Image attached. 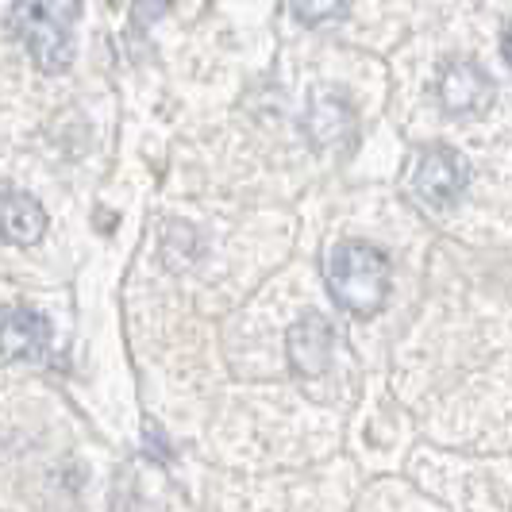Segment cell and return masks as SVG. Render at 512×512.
Listing matches in <instances>:
<instances>
[{
	"instance_id": "obj_1",
	"label": "cell",
	"mask_w": 512,
	"mask_h": 512,
	"mask_svg": "<svg viewBox=\"0 0 512 512\" xmlns=\"http://www.w3.org/2000/svg\"><path fill=\"white\" fill-rule=\"evenodd\" d=\"M328 293L343 312L351 316H378L389 301V289H393V266L389 255L378 251L374 243H362V239H347L332 247L328 255Z\"/></svg>"
},
{
	"instance_id": "obj_2",
	"label": "cell",
	"mask_w": 512,
	"mask_h": 512,
	"mask_svg": "<svg viewBox=\"0 0 512 512\" xmlns=\"http://www.w3.org/2000/svg\"><path fill=\"white\" fill-rule=\"evenodd\" d=\"M81 20V0H16L12 35L31 54L43 74H62L74 62V27Z\"/></svg>"
},
{
	"instance_id": "obj_3",
	"label": "cell",
	"mask_w": 512,
	"mask_h": 512,
	"mask_svg": "<svg viewBox=\"0 0 512 512\" xmlns=\"http://www.w3.org/2000/svg\"><path fill=\"white\" fill-rule=\"evenodd\" d=\"M466 185H470V162L455 147L436 143V147H428L416 158L412 193L428 208H451L466 193Z\"/></svg>"
},
{
	"instance_id": "obj_4",
	"label": "cell",
	"mask_w": 512,
	"mask_h": 512,
	"mask_svg": "<svg viewBox=\"0 0 512 512\" xmlns=\"http://www.w3.org/2000/svg\"><path fill=\"white\" fill-rule=\"evenodd\" d=\"M54 328L35 308H4L0 312V359L8 362H47Z\"/></svg>"
},
{
	"instance_id": "obj_5",
	"label": "cell",
	"mask_w": 512,
	"mask_h": 512,
	"mask_svg": "<svg viewBox=\"0 0 512 512\" xmlns=\"http://www.w3.org/2000/svg\"><path fill=\"white\" fill-rule=\"evenodd\" d=\"M332 343H335L332 324H328L320 312H305V316L289 328V339H285L293 370H297L301 378H320V374L328 370V362H332Z\"/></svg>"
},
{
	"instance_id": "obj_6",
	"label": "cell",
	"mask_w": 512,
	"mask_h": 512,
	"mask_svg": "<svg viewBox=\"0 0 512 512\" xmlns=\"http://www.w3.org/2000/svg\"><path fill=\"white\" fill-rule=\"evenodd\" d=\"M308 131L316 147H339L355 139V108L343 89H316L308 108Z\"/></svg>"
},
{
	"instance_id": "obj_7",
	"label": "cell",
	"mask_w": 512,
	"mask_h": 512,
	"mask_svg": "<svg viewBox=\"0 0 512 512\" xmlns=\"http://www.w3.org/2000/svg\"><path fill=\"white\" fill-rule=\"evenodd\" d=\"M439 97H443V108L455 112V116H474L489 108L493 101V81L486 77L482 66L474 62H455L447 66V74L439 81Z\"/></svg>"
},
{
	"instance_id": "obj_8",
	"label": "cell",
	"mask_w": 512,
	"mask_h": 512,
	"mask_svg": "<svg viewBox=\"0 0 512 512\" xmlns=\"http://www.w3.org/2000/svg\"><path fill=\"white\" fill-rule=\"evenodd\" d=\"M47 231V212L27 193H8L0 205V239L12 247H31Z\"/></svg>"
},
{
	"instance_id": "obj_9",
	"label": "cell",
	"mask_w": 512,
	"mask_h": 512,
	"mask_svg": "<svg viewBox=\"0 0 512 512\" xmlns=\"http://www.w3.org/2000/svg\"><path fill=\"white\" fill-rule=\"evenodd\" d=\"M351 0H293V16L308 27H320L328 20H339Z\"/></svg>"
}]
</instances>
